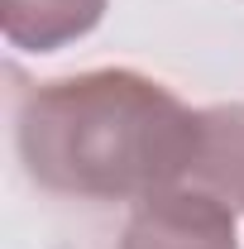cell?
Here are the masks:
<instances>
[{"label":"cell","mask_w":244,"mask_h":249,"mask_svg":"<svg viewBox=\"0 0 244 249\" xmlns=\"http://www.w3.org/2000/svg\"><path fill=\"white\" fill-rule=\"evenodd\" d=\"M19 163L38 187L87 201H144L192 178L201 110L129 67L43 82L19 101Z\"/></svg>","instance_id":"1"},{"label":"cell","mask_w":244,"mask_h":249,"mask_svg":"<svg viewBox=\"0 0 244 249\" xmlns=\"http://www.w3.org/2000/svg\"><path fill=\"white\" fill-rule=\"evenodd\" d=\"M235 216L240 211L225 206L220 196L192 182H177L134 201L120 249H240Z\"/></svg>","instance_id":"2"},{"label":"cell","mask_w":244,"mask_h":249,"mask_svg":"<svg viewBox=\"0 0 244 249\" xmlns=\"http://www.w3.org/2000/svg\"><path fill=\"white\" fill-rule=\"evenodd\" d=\"M110 0H0L5 43L19 53H58L101 24Z\"/></svg>","instance_id":"3"},{"label":"cell","mask_w":244,"mask_h":249,"mask_svg":"<svg viewBox=\"0 0 244 249\" xmlns=\"http://www.w3.org/2000/svg\"><path fill=\"white\" fill-rule=\"evenodd\" d=\"M187 182L244 211V106L240 101L201 110V154H196V168Z\"/></svg>","instance_id":"4"}]
</instances>
